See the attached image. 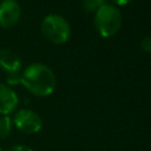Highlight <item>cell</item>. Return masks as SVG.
I'll return each instance as SVG.
<instances>
[{"label":"cell","instance_id":"obj_1","mask_svg":"<svg viewBox=\"0 0 151 151\" xmlns=\"http://www.w3.org/2000/svg\"><path fill=\"white\" fill-rule=\"evenodd\" d=\"M55 83L53 71L40 63H33L21 72L20 84L38 97L50 96L55 88Z\"/></svg>","mask_w":151,"mask_h":151},{"label":"cell","instance_id":"obj_2","mask_svg":"<svg viewBox=\"0 0 151 151\" xmlns=\"http://www.w3.org/2000/svg\"><path fill=\"white\" fill-rule=\"evenodd\" d=\"M122 20L120 11L113 5L104 4L96 11L94 25L98 33L104 38L116 34L122 26Z\"/></svg>","mask_w":151,"mask_h":151},{"label":"cell","instance_id":"obj_3","mask_svg":"<svg viewBox=\"0 0 151 151\" xmlns=\"http://www.w3.org/2000/svg\"><path fill=\"white\" fill-rule=\"evenodd\" d=\"M42 35L53 44H63L68 40L71 34L70 24L59 14H48L41 21Z\"/></svg>","mask_w":151,"mask_h":151},{"label":"cell","instance_id":"obj_4","mask_svg":"<svg viewBox=\"0 0 151 151\" xmlns=\"http://www.w3.org/2000/svg\"><path fill=\"white\" fill-rule=\"evenodd\" d=\"M12 120L13 126H15L20 132L26 134H34L39 132L42 127L41 117L29 109H21L17 111Z\"/></svg>","mask_w":151,"mask_h":151},{"label":"cell","instance_id":"obj_5","mask_svg":"<svg viewBox=\"0 0 151 151\" xmlns=\"http://www.w3.org/2000/svg\"><path fill=\"white\" fill-rule=\"evenodd\" d=\"M21 8L15 0H2L0 2V25L4 28L14 26L20 19Z\"/></svg>","mask_w":151,"mask_h":151},{"label":"cell","instance_id":"obj_6","mask_svg":"<svg viewBox=\"0 0 151 151\" xmlns=\"http://www.w3.org/2000/svg\"><path fill=\"white\" fill-rule=\"evenodd\" d=\"M19 104L15 91L5 84L0 83V116H9Z\"/></svg>","mask_w":151,"mask_h":151},{"label":"cell","instance_id":"obj_7","mask_svg":"<svg viewBox=\"0 0 151 151\" xmlns=\"http://www.w3.org/2000/svg\"><path fill=\"white\" fill-rule=\"evenodd\" d=\"M0 67L7 73L21 71V60L15 52L8 48L0 50Z\"/></svg>","mask_w":151,"mask_h":151},{"label":"cell","instance_id":"obj_8","mask_svg":"<svg viewBox=\"0 0 151 151\" xmlns=\"http://www.w3.org/2000/svg\"><path fill=\"white\" fill-rule=\"evenodd\" d=\"M13 131V120L9 116H0V139H7Z\"/></svg>","mask_w":151,"mask_h":151},{"label":"cell","instance_id":"obj_9","mask_svg":"<svg viewBox=\"0 0 151 151\" xmlns=\"http://www.w3.org/2000/svg\"><path fill=\"white\" fill-rule=\"evenodd\" d=\"M105 4V0H81V7L87 12H94Z\"/></svg>","mask_w":151,"mask_h":151},{"label":"cell","instance_id":"obj_10","mask_svg":"<svg viewBox=\"0 0 151 151\" xmlns=\"http://www.w3.org/2000/svg\"><path fill=\"white\" fill-rule=\"evenodd\" d=\"M21 72L22 71H18V72H13V73H7L6 81H7L8 86L18 85V84L21 83Z\"/></svg>","mask_w":151,"mask_h":151},{"label":"cell","instance_id":"obj_11","mask_svg":"<svg viewBox=\"0 0 151 151\" xmlns=\"http://www.w3.org/2000/svg\"><path fill=\"white\" fill-rule=\"evenodd\" d=\"M140 46H142V48H143L144 51L151 53V35L144 37V38L142 39V41H140Z\"/></svg>","mask_w":151,"mask_h":151},{"label":"cell","instance_id":"obj_12","mask_svg":"<svg viewBox=\"0 0 151 151\" xmlns=\"http://www.w3.org/2000/svg\"><path fill=\"white\" fill-rule=\"evenodd\" d=\"M5 151H33L29 146L24 145V144H15L12 146H8Z\"/></svg>","mask_w":151,"mask_h":151},{"label":"cell","instance_id":"obj_13","mask_svg":"<svg viewBox=\"0 0 151 151\" xmlns=\"http://www.w3.org/2000/svg\"><path fill=\"white\" fill-rule=\"evenodd\" d=\"M113 4H116V5H126V4H129L131 0H111Z\"/></svg>","mask_w":151,"mask_h":151},{"label":"cell","instance_id":"obj_14","mask_svg":"<svg viewBox=\"0 0 151 151\" xmlns=\"http://www.w3.org/2000/svg\"><path fill=\"white\" fill-rule=\"evenodd\" d=\"M0 151H2V150H1V147H0Z\"/></svg>","mask_w":151,"mask_h":151}]
</instances>
